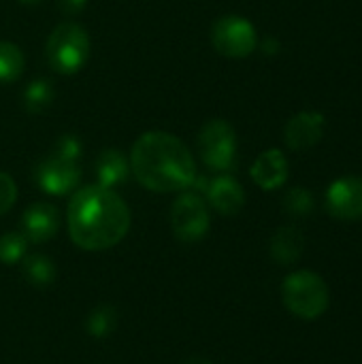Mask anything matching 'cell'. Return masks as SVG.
<instances>
[{
	"label": "cell",
	"instance_id": "cell-1",
	"mask_svg": "<svg viewBox=\"0 0 362 364\" xmlns=\"http://www.w3.org/2000/svg\"><path fill=\"white\" fill-rule=\"evenodd\" d=\"M130 228L128 205L109 188L87 186L73 194L68 205V235L85 252L117 245Z\"/></svg>",
	"mask_w": 362,
	"mask_h": 364
},
{
	"label": "cell",
	"instance_id": "cell-2",
	"mask_svg": "<svg viewBox=\"0 0 362 364\" xmlns=\"http://www.w3.org/2000/svg\"><path fill=\"white\" fill-rule=\"evenodd\" d=\"M130 171L151 192H177L194 186L196 164L190 149L162 130L141 134L130 151Z\"/></svg>",
	"mask_w": 362,
	"mask_h": 364
},
{
	"label": "cell",
	"instance_id": "cell-3",
	"mask_svg": "<svg viewBox=\"0 0 362 364\" xmlns=\"http://www.w3.org/2000/svg\"><path fill=\"white\" fill-rule=\"evenodd\" d=\"M286 309L301 320H318L329 309V286L314 271H297L282 284Z\"/></svg>",
	"mask_w": 362,
	"mask_h": 364
},
{
	"label": "cell",
	"instance_id": "cell-4",
	"mask_svg": "<svg viewBox=\"0 0 362 364\" xmlns=\"http://www.w3.org/2000/svg\"><path fill=\"white\" fill-rule=\"evenodd\" d=\"M47 60L62 75H75L90 58V36L73 21H64L53 28L47 38Z\"/></svg>",
	"mask_w": 362,
	"mask_h": 364
},
{
	"label": "cell",
	"instance_id": "cell-5",
	"mask_svg": "<svg viewBox=\"0 0 362 364\" xmlns=\"http://www.w3.org/2000/svg\"><path fill=\"white\" fill-rule=\"evenodd\" d=\"M198 151L203 162L220 173H228L237 164V136L228 122L211 119L198 134Z\"/></svg>",
	"mask_w": 362,
	"mask_h": 364
},
{
	"label": "cell",
	"instance_id": "cell-6",
	"mask_svg": "<svg viewBox=\"0 0 362 364\" xmlns=\"http://www.w3.org/2000/svg\"><path fill=\"white\" fill-rule=\"evenodd\" d=\"M34 179L43 192L53 194V196H64L73 192L81 181L79 158H73L60 149H53V154H49L36 164Z\"/></svg>",
	"mask_w": 362,
	"mask_h": 364
},
{
	"label": "cell",
	"instance_id": "cell-7",
	"mask_svg": "<svg viewBox=\"0 0 362 364\" xmlns=\"http://www.w3.org/2000/svg\"><path fill=\"white\" fill-rule=\"evenodd\" d=\"M209 209L201 194L186 192L181 194L171 209V228L175 237L183 243L201 241L209 230Z\"/></svg>",
	"mask_w": 362,
	"mask_h": 364
},
{
	"label": "cell",
	"instance_id": "cell-8",
	"mask_svg": "<svg viewBox=\"0 0 362 364\" xmlns=\"http://www.w3.org/2000/svg\"><path fill=\"white\" fill-rule=\"evenodd\" d=\"M213 47L226 58H247L258 43L256 28L239 15H224L211 28Z\"/></svg>",
	"mask_w": 362,
	"mask_h": 364
},
{
	"label": "cell",
	"instance_id": "cell-9",
	"mask_svg": "<svg viewBox=\"0 0 362 364\" xmlns=\"http://www.w3.org/2000/svg\"><path fill=\"white\" fill-rule=\"evenodd\" d=\"M326 209L333 218L354 222L362 218V179L341 177L331 183L326 192Z\"/></svg>",
	"mask_w": 362,
	"mask_h": 364
},
{
	"label": "cell",
	"instance_id": "cell-10",
	"mask_svg": "<svg viewBox=\"0 0 362 364\" xmlns=\"http://www.w3.org/2000/svg\"><path fill=\"white\" fill-rule=\"evenodd\" d=\"M324 128H326V119L322 113L318 111H301L297 115H292L284 128V139L286 145L294 151H303V149H312L314 145H318L324 136Z\"/></svg>",
	"mask_w": 362,
	"mask_h": 364
},
{
	"label": "cell",
	"instance_id": "cell-11",
	"mask_svg": "<svg viewBox=\"0 0 362 364\" xmlns=\"http://www.w3.org/2000/svg\"><path fill=\"white\" fill-rule=\"evenodd\" d=\"M60 228V213L49 203H34L21 215V232L28 243H47Z\"/></svg>",
	"mask_w": 362,
	"mask_h": 364
},
{
	"label": "cell",
	"instance_id": "cell-12",
	"mask_svg": "<svg viewBox=\"0 0 362 364\" xmlns=\"http://www.w3.org/2000/svg\"><path fill=\"white\" fill-rule=\"evenodd\" d=\"M205 196L209 205L222 215H237L245 205V192L239 186V181L233 179L230 175H222L207 181Z\"/></svg>",
	"mask_w": 362,
	"mask_h": 364
},
{
	"label": "cell",
	"instance_id": "cell-13",
	"mask_svg": "<svg viewBox=\"0 0 362 364\" xmlns=\"http://www.w3.org/2000/svg\"><path fill=\"white\" fill-rule=\"evenodd\" d=\"M252 179L262 190H277L288 179V160L280 149L262 151L252 164Z\"/></svg>",
	"mask_w": 362,
	"mask_h": 364
},
{
	"label": "cell",
	"instance_id": "cell-14",
	"mask_svg": "<svg viewBox=\"0 0 362 364\" xmlns=\"http://www.w3.org/2000/svg\"><path fill=\"white\" fill-rule=\"evenodd\" d=\"M303 245H305V239L301 235L299 228L294 226H282L273 239H271V256L277 264L282 267H290L294 264L301 254H303Z\"/></svg>",
	"mask_w": 362,
	"mask_h": 364
},
{
	"label": "cell",
	"instance_id": "cell-15",
	"mask_svg": "<svg viewBox=\"0 0 362 364\" xmlns=\"http://www.w3.org/2000/svg\"><path fill=\"white\" fill-rule=\"evenodd\" d=\"M128 173H130V162L126 160V156L119 149H105V151H100V156L96 160L98 186L111 190L117 183L126 181Z\"/></svg>",
	"mask_w": 362,
	"mask_h": 364
},
{
	"label": "cell",
	"instance_id": "cell-16",
	"mask_svg": "<svg viewBox=\"0 0 362 364\" xmlns=\"http://www.w3.org/2000/svg\"><path fill=\"white\" fill-rule=\"evenodd\" d=\"M21 275L34 288H47L55 282V264L45 254H32L21 258Z\"/></svg>",
	"mask_w": 362,
	"mask_h": 364
},
{
	"label": "cell",
	"instance_id": "cell-17",
	"mask_svg": "<svg viewBox=\"0 0 362 364\" xmlns=\"http://www.w3.org/2000/svg\"><path fill=\"white\" fill-rule=\"evenodd\" d=\"M117 322H119V314L113 305H98L96 309L90 311L85 320V331L94 339H107L117 328Z\"/></svg>",
	"mask_w": 362,
	"mask_h": 364
},
{
	"label": "cell",
	"instance_id": "cell-18",
	"mask_svg": "<svg viewBox=\"0 0 362 364\" xmlns=\"http://www.w3.org/2000/svg\"><path fill=\"white\" fill-rule=\"evenodd\" d=\"M23 70V53L15 43L0 41V83L15 81Z\"/></svg>",
	"mask_w": 362,
	"mask_h": 364
},
{
	"label": "cell",
	"instance_id": "cell-19",
	"mask_svg": "<svg viewBox=\"0 0 362 364\" xmlns=\"http://www.w3.org/2000/svg\"><path fill=\"white\" fill-rule=\"evenodd\" d=\"M53 100V87L47 79H36L32 81L26 92H23V107L30 113H41L45 111Z\"/></svg>",
	"mask_w": 362,
	"mask_h": 364
},
{
	"label": "cell",
	"instance_id": "cell-20",
	"mask_svg": "<svg viewBox=\"0 0 362 364\" xmlns=\"http://www.w3.org/2000/svg\"><path fill=\"white\" fill-rule=\"evenodd\" d=\"M26 250H28V239L23 237V232L19 230L6 232L0 239V262L15 264L26 256Z\"/></svg>",
	"mask_w": 362,
	"mask_h": 364
},
{
	"label": "cell",
	"instance_id": "cell-21",
	"mask_svg": "<svg viewBox=\"0 0 362 364\" xmlns=\"http://www.w3.org/2000/svg\"><path fill=\"white\" fill-rule=\"evenodd\" d=\"M282 205H284V211H286L288 215L305 218V215H309L312 209H314V196H312V192L305 190V188H292V190L286 192Z\"/></svg>",
	"mask_w": 362,
	"mask_h": 364
},
{
	"label": "cell",
	"instance_id": "cell-22",
	"mask_svg": "<svg viewBox=\"0 0 362 364\" xmlns=\"http://www.w3.org/2000/svg\"><path fill=\"white\" fill-rule=\"evenodd\" d=\"M17 200V186L11 175L0 171V215L6 213Z\"/></svg>",
	"mask_w": 362,
	"mask_h": 364
},
{
	"label": "cell",
	"instance_id": "cell-23",
	"mask_svg": "<svg viewBox=\"0 0 362 364\" xmlns=\"http://www.w3.org/2000/svg\"><path fill=\"white\" fill-rule=\"evenodd\" d=\"M58 4H60L62 13H66V15H75V13L83 11V6L87 4V0H58Z\"/></svg>",
	"mask_w": 362,
	"mask_h": 364
},
{
	"label": "cell",
	"instance_id": "cell-24",
	"mask_svg": "<svg viewBox=\"0 0 362 364\" xmlns=\"http://www.w3.org/2000/svg\"><path fill=\"white\" fill-rule=\"evenodd\" d=\"M183 364H213V363H211V360H207V358H198V356H196V358H190V360H186Z\"/></svg>",
	"mask_w": 362,
	"mask_h": 364
},
{
	"label": "cell",
	"instance_id": "cell-25",
	"mask_svg": "<svg viewBox=\"0 0 362 364\" xmlns=\"http://www.w3.org/2000/svg\"><path fill=\"white\" fill-rule=\"evenodd\" d=\"M21 4H36V2H43V0H19Z\"/></svg>",
	"mask_w": 362,
	"mask_h": 364
}]
</instances>
